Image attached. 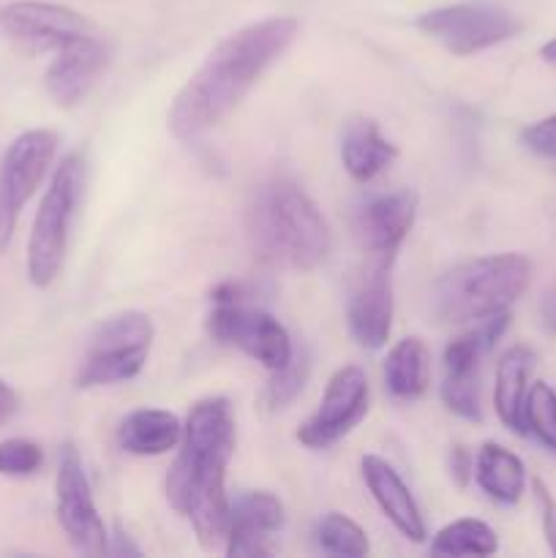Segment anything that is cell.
<instances>
[{
	"mask_svg": "<svg viewBox=\"0 0 556 558\" xmlns=\"http://www.w3.org/2000/svg\"><path fill=\"white\" fill-rule=\"evenodd\" d=\"M298 31L300 22L294 16H267L221 38L169 107L167 125L174 140L191 142L221 123L292 47Z\"/></svg>",
	"mask_w": 556,
	"mask_h": 558,
	"instance_id": "obj_1",
	"label": "cell"
},
{
	"mask_svg": "<svg viewBox=\"0 0 556 558\" xmlns=\"http://www.w3.org/2000/svg\"><path fill=\"white\" fill-rule=\"evenodd\" d=\"M234 456V414L227 398H202L183 423L180 452L167 472V501L191 523L202 548L227 543V466Z\"/></svg>",
	"mask_w": 556,
	"mask_h": 558,
	"instance_id": "obj_2",
	"label": "cell"
},
{
	"mask_svg": "<svg viewBox=\"0 0 556 558\" xmlns=\"http://www.w3.org/2000/svg\"><path fill=\"white\" fill-rule=\"evenodd\" d=\"M245 238L256 259L273 270L309 272L330 254V227L316 202L289 178L259 183L245 207Z\"/></svg>",
	"mask_w": 556,
	"mask_h": 558,
	"instance_id": "obj_3",
	"label": "cell"
},
{
	"mask_svg": "<svg viewBox=\"0 0 556 558\" xmlns=\"http://www.w3.org/2000/svg\"><path fill=\"white\" fill-rule=\"evenodd\" d=\"M532 262L523 254H491L450 267L431 292V311L442 325H474L505 314L527 292Z\"/></svg>",
	"mask_w": 556,
	"mask_h": 558,
	"instance_id": "obj_4",
	"label": "cell"
},
{
	"mask_svg": "<svg viewBox=\"0 0 556 558\" xmlns=\"http://www.w3.org/2000/svg\"><path fill=\"white\" fill-rule=\"evenodd\" d=\"M82 189H85V158L80 153H69L55 167L27 240V278L33 287L47 289L60 276L76 207L82 202Z\"/></svg>",
	"mask_w": 556,
	"mask_h": 558,
	"instance_id": "obj_5",
	"label": "cell"
},
{
	"mask_svg": "<svg viewBox=\"0 0 556 558\" xmlns=\"http://www.w3.org/2000/svg\"><path fill=\"white\" fill-rule=\"evenodd\" d=\"M156 327L142 311H120L96 325L87 338V352L82 357L76 387H107L129 381L145 368Z\"/></svg>",
	"mask_w": 556,
	"mask_h": 558,
	"instance_id": "obj_6",
	"label": "cell"
},
{
	"mask_svg": "<svg viewBox=\"0 0 556 558\" xmlns=\"http://www.w3.org/2000/svg\"><path fill=\"white\" fill-rule=\"evenodd\" d=\"M423 36L439 41L447 52L469 58L474 52L505 44L521 33V20L507 9L488 3H456L423 11L414 20Z\"/></svg>",
	"mask_w": 556,
	"mask_h": 558,
	"instance_id": "obj_7",
	"label": "cell"
},
{
	"mask_svg": "<svg viewBox=\"0 0 556 558\" xmlns=\"http://www.w3.org/2000/svg\"><path fill=\"white\" fill-rule=\"evenodd\" d=\"M207 332L221 347L240 349L251 360L265 365L267 371H278L292 360L294 347L287 327L273 314L251 305V300H223L213 303L207 316Z\"/></svg>",
	"mask_w": 556,
	"mask_h": 558,
	"instance_id": "obj_8",
	"label": "cell"
},
{
	"mask_svg": "<svg viewBox=\"0 0 556 558\" xmlns=\"http://www.w3.org/2000/svg\"><path fill=\"white\" fill-rule=\"evenodd\" d=\"M58 134L33 129L16 136L0 161V254L11 245L16 221L33 199L58 153Z\"/></svg>",
	"mask_w": 556,
	"mask_h": 558,
	"instance_id": "obj_9",
	"label": "cell"
},
{
	"mask_svg": "<svg viewBox=\"0 0 556 558\" xmlns=\"http://www.w3.org/2000/svg\"><path fill=\"white\" fill-rule=\"evenodd\" d=\"M98 27L80 11L47 0H16L0 5V36L31 54L60 52L80 38L96 36Z\"/></svg>",
	"mask_w": 556,
	"mask_h": 558,
	"instance_id": "obj_10",
	"label": "cell"
},
{
	"mask_svg": "<svg viewBox=\"0 0 556 558\" xmlns=\"http://www.w3.org/2000/svg\"><path fill=\"white\" fill-rule=\"evenodd\" d=\"M510 327V311L474 322L467 332L452 338L445 347V381H442V401L469 423H480V398H478V371L485 354L496 347L505 330Z\"/></svg>",
	"mask_w": 556,
	"mask_h": 558,
	"instance_id": "obj_11",
	"label": "cell"
},
{
	"mask_svg": "<svg viewBox=\"0 0 556 558\" xmlns=\"http://www.w3.org/2000/svg\"><path fill=\"white\" fill-rule=\"evenodd\" d=\"M55 494H58L55 512H58V523L65 537H69V543L85 556L107 554L109 534L104 529V521L98 518L90 483H87L85 466H82L80 450L74 447V441H65L60 447Z\"/></svg>",
	"mask_w": 556,
	"mask_h": 558,
	"instance_id": "obj_12",
	"label": "cell"
},
{
	"mask_svg": "<svg viewBox=\"0 0 556 558\" xmlns=\"http://www.w3.org/2000/svg\"><path fill=\"white\" fill-rule=\"evenodd\" d=\"M368 379L358 365H343L330 376L319 409L300 425L298 439L309 450H327L352 434L368 414Z\"/></svg>",
	"mask_w": 556,
	"mask_h": 558,
	"instance_id": "obj_13",
	"label": "cell"
},
{
	"mask_svg": "<svg viewBox=\"0 0 556 558\" xmlns=\"http://www.w3.org/2000/svg\"><path fill=\"white\" fill-rule=\"evenodd\" d=\"M392 259L363 256L347 298V325L363 349H382L392 330Z\"/></svg>",
	"mask_w": 556,
	"mask_h": 558,
	"instance_id": "obj_14",
	"label": "cell"
},
{
	"mask_svg": "<svg viewBox=\"0 0 556 558\" xmlns=\"http://www.w3.org/2000/svg\"><path fill=\"white\" fill-rule=\"evenodd\" d=\"M414 218H418V194L412 191L376 194L360 202L352 216L360 254L396 262L403 240L412 232Z\"/></svg>",
	"mask_w": 556,
	"mask_h": 558,
	"instance_id": "obj_15",
	"label": "cell"
},
{
	"mask_svg": "<svg viewBox=\"0 0 556 558\" xmlns=\"http://www.w3.org/2000/svg\"><path fill=\"white\" fill-rule=\"evenodd\" d=\"M283 505L267 490H245L229 501L227 556H270L273 534L283 529Z\"/></svg>",
	"mask_w": 556,
	"mask_h": 558,
	"instance_id": "obj_16",
	"label": "cell"
},
{
	"mask_svg": "<svg viewBox=\"0 0 556 558\" xmlns=\"http://www.w3.org/2000/svg\"><path fill=\"white\" fill-rule=\"evenodd\" d=\"M107 65L109 47L101 38V33L69 44L65 49L55 52L52 63H49L47 74H44L49 98L58 107H76L87 96V90L96 85L98 76L107 71Z\"/></svg>",
	"mask_w": 556,
	"mask_h": 558,
	"instance_id": "obj_17",
	"label": "cell"
},
{
	"mask_svg": "<svg viewBox=\"0 0 556 558\" xmlns=\"http://www.w3.org/2000/svg\"><path fill=\"white\" fill-rule=\"evenodd\" d=\"M360 472H363L365 485H368L371 496H374V501L379 505V510L385 512L387 521H390L407 539L423 543V539L428 537L423 512H420L418 501H414L412 490L403 483L401 474L379 456H365L363 461H360Z\"/></svg>",
	"mask_w": 556,
	"mask_h": 558,
	"instance_id": "obj_18",
	"label": "cell"
},
{
	"mask_svg": "<svg viewBox=\"0 0 556 558\" xmlns=\"http://www.w3.org/2000/svg\"><path fill=\"white\" fill-rule=\"evenodd\" d=\"M398 156V147L379 131L371 118H349L341 134V163L347 174L358 183H368L385 172Z\"/></svg>",
	"mask_w": 556,
	"mask_h": 558,
	"instance_id": "obj_19",
	"label": "cell"
},
{
	"mask_svg": "<svg viewBox=\"0 0 556 558\" xmlns=\"http://www.w3.org/2000/svg\"><path fill=\"white\" fill-rule=\"evenodd\" d=\"M180 439H183V423L167 409H136L118 425V447L129 456H164L174 450Z\"/></svg>",
	"mask_w": 556,
	"mask_h": 558,
	"instance_id": "obj_20",
	"label": "cell"
},
{
	"mask_svg": "<svg viewBox=\"0 0 556 558\" xmlns=\"http://www.w3.org/2000/svg\"><path fill=\"white\" fill-rule=\"evenodd\" d=\"M474 480L496 505H518L527 488V466L516 452L496 441H485L474 458Z\"/></svg>",
	"mask_w": 556,
	"mask_h": 558,
	"instance_id": "obj_21",
	"label": "cell"
},
{
	"mask_svg": "<svg viewBox=\"0 0 556 558\" xmlns=\"http://www.w3.org/2000/svg\"><path fill=\"white\" fill-rule=\"evenodd\" d=\"M534 365V352L529 347H512L501 354L496 365V387H494V409L499 414L501 425L512 434H527L523 428V401H527L529 371Z\"/></svg>",
	"mask_w": 556,
	"mask_h": 558,
	"instance_id": "obj_22",
	"label": "cell"
},
{
	"mask_svg": "<svg viewBox=\"0 0 556 558\" xmlns=\"http://www.w3.org/2000/svg\"><path fill=\"white\" fill-rule=\"evenodd\" d=\"M431 381V352L420 338H403L387 352L385 387L398 401L425 396Z\"/></svg>",
	"mask_w": 556,
	"mask_h": 558,
	"instance_id": "obj_23",
	"label": "cell"
},
{
	"mask_svg": "<svg viewBox=\"0 0 556 558\" xmlns=\"http://www.w3.org/2000/svg\"><path fill=\"white\" fill-rule=\"evenodd\" d=\"M499 548V537L488 523L478 518H461L439 529L431 543V554L436 556H491Z\"/></svg>",
	"mask_w": 556,
	"mask_h": 558,
	"instance_id": "obj_24",
	"label": "cell"
},
{
	"mask_svg": "<svg viewBox=\"0 0 556 558\" xmlns=\"http://www.w3.org/2000/svg\"><path fill=\"white\" fill-rule=\"evenodd\" d=\"M316 545L330 556H347L360 558L368 554V537L363 529L352 521V518L341 515V512H327L314 529Z\"/></svg>",
	"mask_w": 556,
	"mask_h": 558,
	"instance_id": "obj_25",
	"label": "cell"
},
{
	"mask_svg": "<svg viewBox=\"0 0 556 558\" xmlns=\"http://www.w3.org/2000/svg\"><path fill=\"white\" fill-rule=\"evenodd\" d=\"M523 428L556 456V392L554 387L537 381L527 390L523 401Z\"/></svg>",
	"mask_w": 556,
	"mask_h": 558,
	"instance_id": "obj_26",
	"label": "cell"
},
{
	"mask_svg": "<svg viewBox=\"0 0 556 558\" xmlns=\"http://www.w3.org/2000/svg\"><path fill=\"white\" fill-rule=\"evenodd\" d=\"M270 381H267V390H265V401L270 409H283L300 396V390L305 387L311 374V363H309V354L298 352L294 349L292 360H289L283 368L270 371Z\"/></svg>",
	"mask_w": 556,
	"mask_h": 558,
	"instance_id": "obj_27",
	"label": "cell"
},
{
	"mask_svg": "<svg viewBox=\"0 0 556 558\" xmlns=\"http://www.w3.org/2000/svg\"><path fill=\"white\" fill-rule=\"evenodd\" d=\"M44 452L31 439L0 441V474L3 477H31L41 469Z\"/></svg>",
	"mask_w": 556,
	"mask_h": 558,
	"instance_id": "obj_28",
	"label": "cell"
},
{
	"mask_svg": "<svg viewBox=\"0 0 556 558\" xmlns=\"http://www.w3.org/2000/svg\"><path fill=\"white\" fill-rule=\"evenodd\" d=\"M521 145L540 158L556 161V112L521 131Z\"/></svg>",
	"mask_w": 556,
	"mask_h": 558,
	"instance_id": "obj_29",
	"label": "cell"
},
{
	"mask_svg": "<svg viewBox=\"0 0 556 558\" xmlns=\"http://www.w3.org/2000/svg\"><path fill=\"white\" fill-rule=\"evenodd\" d=\"M534 494H537L540 501V512H543V532L545 539H548L551 554L556 556V499L551 496V490L545 488L543 480H534Z\"/></svg>",
	"mask_w": 556,
	"mask_h": 558,
	"instance_id": "obj_30",
	"label": "cell"
},
{
	"mask_svg": "<svg viewBox=\"0 0 556 558\" xmlns=\"http://www.w3.org/2000/svg\"><path fill=\"white\" fill-rule=\"evenodd\" d=\"M452 477L458 480V485H467L474 477V458L469 456L467 447L452 450Z\"/></svg>",
	"mask_w": 556,
	"mask_h": 558,
	"instance_id": "obj_31",
	"label": "cell"
},
{
	"mask_svg": "<svg viewBox=\"0 0 556 558\" xmlns=\"http://www.w3.org/2000/svg\"><path fill=\"white\" fill-rule=\"evenodd\" d=\"M16 409H20V398H16V392L11 390L9 381L0 379V428H3L5 423H11Z\"/></svg>",
	"mask_w": 556,
	"mask_h": 558,
	"instance_id": "obj_32",
	"label": "cell"
},
{
	"mask_svg": "<svg viewBox=\"0 0 556 558\" xmlns=\"http://www.w3.org/2000/svg\"><path fill=\"white\" fill-rule=\"evenodd\" d=\"M540 316H543L545 330L554 332V336H556V281L551 283L548 292H545L543 305H540Z\"/></svg>",
	"mask_w": 556,
	"mask_h": 558,
	"instance_id": "obj_33",
	"label": "cell"
},
{
	"mask_svg": "<svg viewBox=\"0 0 556 558\" xmlns=\"http://www.w3.org/2000/svg\"><path fill=\"white\" fill-rule=\"evenodd\" d=\"M540 58H543L545 63L556 65V38H551V41H545L543 47H540Z\"/></svg>",
	"mask_w": 556,
	"mask_h": 558,
	"instance_id": "obj_34",
	"label": "cell"
}]
</instances>
